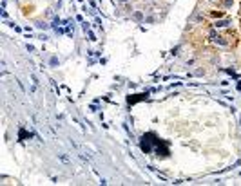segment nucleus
Wrapping results in <instances>:
<instances>
[{"instance_id": "obj_1", "label": "nucleus", "mask_w": 241, "mask_h": 186, "mask_svg": "<svg viewBox=\"0 0 241 186\" xmlns=\"http://www.w3.org/2000/svg\"><path fill=\"white\" fill-rule=\"evenodd\" d=\"M228 24H230V20H217L214 25H216V27H227Z\"/></svg>"}, {"instance_id": "obj_2", "label": "nucleus", "mask_w": 241, "mask_h": 186, "mask_svg": "<svg viewBox=\"0 0 241 186\" xmlns=\"http://www.w3.org/2000/svg\"><path fill=\"white\" fill-rule=\"evenodd\" d=\"M132 18H134V20H138V22H140V20L143 18V13H142V11H134V13H132Z\"/></svg>"}, {"instance_id": "obj_3", "label": "nucleus", "mask_w": 241, "mask_h": 186, "mask_svg": "<svg viewBox=\"0 0 241 186\" xmlns=\"http://www.w3.org/2000/svg\"><path fill=\"white\" fill-rule=\"evenodd\" d=\"M60 24H62V20H60L58 16H54V20H53V24H51V27H56V29H58V25H60Z\"/></svg>"}, {"instance_id": "obj_4", "label": "nucleus", "mask_w": 241, "mask_h": 186, "mask_svg": "<svg viewBox=\"0 0 241 186\" xmlns=\"http://www.w3.org/2000/svg\"><path fill=\"white\" fill-rule=\"evenodd\" d=\"M49 63H51V67H56V65H58V58H56V56H53V58L49 60Z\"/></svg>"}, {"instance_id": "obj_5", "label": "nucleus", "mask_w": 241, "mask_h": 186, "mask_svg": "<svg viewBox=\"0 0 241 186\" xmlns=\"http://www.w3.org/2000/svg\"><path fill=\"white\" fill-rule=\"evenodd\" d=\"M82 27H84V31H85V33H87V31H89V27H91V25H89V22H84V24H82Z\"/></svg>"}, {"instance_id": "obj_6", "label": "nucleus", "mask_w": 241, "mask_h": 186, "mask_svg": "<svg viewBox=\"0 0 241 186\" xmlns=\"http://www.w3.org/2000/svg\"><path fill=\"white\" fill-rule=\"evenodd\" d=\"M36 25H38V27H40V29H47V24H44V22H38V24H36Z\"/></svg>"}, {"instance_id": "obj_7", "label": "nucleus", "mask_w": 241, "mask_h": 186, "mask_svg": "<svg viewBox=\"0 0 241 186\" xmlns=\"http://www.w3.org/2000/svg\"><path fill=\"white\" fill-rule=\"evenodd\" d=\"M58 157H60V159H62V161H64V163H67V161H69V159H67V157H65V155H64V154H58Z\"/></svg>"}, {"instance_id": "obj_8", "label": "nucleus", "mask_w": 241, "mask_h": 186, "mask_svg": "<svg viewBox=\"0 0 241 186\" xmlns=\"http://www.w3.org/2000/svg\"><path fill=\"white\" fill-rule=\"evenodd\" d=\"M120 2H123V0H120Z\"/></svg>"}]
</instances>
